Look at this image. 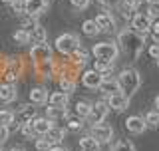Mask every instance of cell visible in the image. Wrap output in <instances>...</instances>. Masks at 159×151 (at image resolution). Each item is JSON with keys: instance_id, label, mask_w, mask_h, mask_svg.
Segmentation results:
<instances>
[{"instance_id": "6da1fadb", "label": "cell", "mask_w": 159, "mask_h": 151, "mask_svg": "<svg viewBox=\"0 0 159 151\" xmlns=\"http://www.w3.org/2000/svg\"><path fill=\"white\" fill-rule=\"evenodd\" d=\"M117 44L121 46V50L127 54L131 60H135L139 54L143 52V44H145V36L135 32L131 28H123L117 34Z\"/></svg>"}, {"instance_id": "7a4b0ae2", "label": "cell", "mask_w": 159, "mask_h": 151, "mask_svg": "<svg viewBox=\"0 0 159 151\" xmlns=\"http://www.w3.org/2000/svg\"><path fill=\"white\" fill-rule=\"evenodd\" d=\"M116 80H117V85H119V94H123L125 98H131L139 89V85H141V76H139V72L135 68L121 70Z\"/></svg>"}, {"instance_id": "3957f363", "label": "cell", "mask_w": 159, "mask_h": 151, "mask_svg": "<svg viewBox=\"0 0 159 151\" xmlns=\"http://www.w3.org/2000/svg\"><path fill=\"white\" fill-rule=\"evenodd\" d=\"M92 54L96 60H106V62H113L119 56V46L113 42H99L92 48Z\"/></svg>"}, {"instance_id": "277c9868", "label": "cell", "mask_w": 159, "mask_h": 151, "mask_svg": "<svg viewBox=\"0 0 159 151\" xmlns=\"http://www.w3.org/2000/svg\"><path fill=\"white\" fill-rule=\"evenodd\" d=\"M78 48H80V40L76 34H62V36L56 38V50L62 54H72Z\"/></svg>"}, {"instance_id": "5b68a950", "label": "cell", "mask_w": 159, "mask_h": 151, "mask_svg": "<svg viewBox=\"0 0 159 151\" xmlns=\"http://www.w3.org/2000/svg\"><path fill=\"white\" fill-rule=\"evenodd\" d=\"M92 137L96 139V141L102 145V143H109L111 141V137H113V129H111V125H107V123H96L92 127Z\"/></svg>"}, {"instance_id": "8992f818", "label": "cell", "mask_w": 159, "mask_h": 151, "mask_svg": "<svg viewBox=\"0 0 159 151\" xmlns=\"http://www.w3.org/2000/svg\"><path fill=\"white\" fill-rule=\"evenodd\" d=\"M107 113H109L107 103L106 102H98V103H92L89 113H88V119H89V123H92V125H96V123H102L103 119L107 117Z\"/></svg>"}, {"instance_id": "52a82bcc", "label": "cell", "mask_w": 159, "mask_h": 151, "mask_svg": "<svg viewBox=\"0 0 159 151\" xmlns=\"http://www.w3.org/2000/svg\"><path fill=\"white\" fill-rule=\"evenodd\" d=\"M22 2H24V14L30 18H36L48 10V0H22Z\"/></svg>"}, {"instance_id": "ba28073f", "label": "cell", "mask_w": 159, "mask_h": 151, "mask_svg": "<svg viewBox=\"0 0 159 151\" xmlns=\"http://www.w3.org/2000/svg\"><path fill=\"white\" fill-rule=\"evenodd\" d=\"M30 58L36 64H44L52 60V50H50L48 44H34L32 50H30Z\"/></svg>"}, {"instance_id": "9c48e42d", "label": "cell", "mask_w": 159, "mask_h": 151, "mask_svg": "<svg viewBox=\"0 0 159 151\" xmlns=\"http://www.w3.org/2000/svg\"><path fill=\"white\" fill-rule=\"evenodd\" d=\"M149 26H151V20H149L145 14H133L131 16V30H135V32H139V34H145L149 32Z\"/></svg>"}, {"instance_id": "30bf717a", "label": "cell", "mask_w": 159, "mask_h": 151, "mask_svg": "<svg viewBox=\"0 0 159 151\" xmlns=\"http://www.w3.org/2000/svg\"><path fill=\"white\" fill-rule=\"evenodd\" d=\"M107 108H111V109H116V112H123V109H127L129 108V98H125L123 94H111V95H107Z\"/></svg>"}, {"instance_id": "8fae6325", "label": "cell", "mask_w": 159, "mask_h": 151, "mask_svg": "<svg viewBox=\"0 0 159 151\" xmlns=\"http://www.w3.org/2000/svg\"><path fill=\"white\" fill-rule=\"evenodd\" d=\"M99 92H103L106 95H111V94H117L119 92V85H117V80L116 76H102V82H99Z\"/></svg>"}, {"instance_id": "7c38bea8", "label": "cell", "mask_w": 159, "mask_h": 151, "mask_svg": "<svg viewBox=\"0 0 159 151\" xmlns=\"http://www.w3.org/2000/svg\"><path fill=\"white\" fill-rule=\"evenodd\" d=\"M102 76L103 74L96 72V70H88V72L82 74V84L86 85L88 89H98L99 88V82H102Z\"/></svg>"}, {"instance_id": "4fadbf2b", "label": "cell", "mask_w": 159, "mask_h": 151, "mask_svg": "<svg viewBox=\"0 0 159 151\" xmlns=\"http://www.w3.org/2000/svg\"><path fill=\"white\" fill-rule=\"evenodd\" d=\"M125 129L129 133L139 135V133H143L147 129V125H145V121H143V117H139V115H131V117L125 119Z\"/></svg>"}, {"instance_id": "5bb4252c", "label": "cell", "mask_w": 159, "mask_h": 151, "mask_svg": "<svg viewBox=\"0 0 159 151\" xmlns=\"http://www.w3.org/2000/svg\"><path fill=\"white\" fill-rule=\"evenodd\" d=\"M42 137L46 139L50 145H60V143L64 141V137H66V131H64L62 127H54V125H52V127H50Z\"/></svg>"}, {"instance_id": "9a60e30c", "label": "cell", "mask_w": 159, "mask_h": 151, "mask_svg": "<svg viewBox=\"0 0 159 151\" xmlns=\"http://www.w3.org/2000/svg\"><path fill=\"white\" fill-rule=\"evenodd\" d=\"M30 125H32V129H34L36 135H44L54 123H52V119H48V117H32L30 119Z\"/></svg>"}, {"instance_id": "2e32d148", "label": "cell", "mask_w": 159, "mask_h": 151, "mask_svg": "<svg viewBox=\"0 0 159 151\" xmlns=\"http://www.w3.org/2000/svg\"><path fill=\"white\" fill-rule=\"evenodd\" d=\"M96 24L99 26V30H102V32H111V30L116 28V22H113L111 14H107V12H102V14H98V18H96Z\"/></svg>"}, {"instance_id": "e0dca14e", "label": "cell", "mask_w": 159, "mask_h": 151, "mask_svg": "<svg viewBox=\"0 0 159 151\" xmlns=\"http://www.w3.org/2000/svg\"><path fill=\"white\" fill-rule=\"evenodd\" d=\"M0 99L4 103H10L16 99V85L14 84H0Z\"/></svg>"}, {"instance_id": "ac0fdd59", "label": "cell", "mask_w": 159, "mask_h": 151, "mask_svg": "<svg viewBox=\"0 0 159 151\" xmlns=\"http://www.w3.org/2000/svg\"><path fill=\"white\" fill-rule=\"evenodd\" d=\"M46 38H48L46 28H44L42 24H34L32 32H30V40H34L36 44H44V42H46Z\"/></svg>"}, {"instance_id": "d6986e66", "label": "cell", "mask_w": 159, "mask_h": 151, "mask_svg": "<svg viewBox=\"0 0 159 151\" xmlns=\"http://www.w3.org/2000/svg\"><path fill=\"white\" fill-rule=\"evenodd\" d=\"M48 102L50 105H54V108H66L68 105V95L64 92H54L48 95Z\"/></svg>"}, {"instance_id": "ffe728a7", "label": "cell", "mask_w": 159, "mask_h": 151, "mask_svg": "<svg viewBox=\"0 0 159 151\" xmlns=\"http://www.w3.org/2000/svg\"><path fill=\"white\" fill-rule=\"evenodd\" d=\"M64 117H66V125H68L70 131H78V129L84 127V119L80 117V115H76V113H66Z\"/></svg>"}, {"instance_id": "44dd1931", "label": "cell", "mask_w": 159, "mask_h": 151, "mask_svg": "<svg viewBox=\"0 0 159 151\" xmlns=\"http://www.w3.org/2000/svg\"><path fill=\"white\" fill-rule=\"evenodd\" d=\"M32 117H36V108H32V105H24L22 112H20L18 115H14V119L20 123H28Z\"/></svg>"}, {"instance_id": "7402d4cb", "label": "cell", "mask_w": 159, "mask_h": 151, "mask_svg": "<svg viewBox=\"0 0 159 151\" xmlns=\"http://www.w3.org/2000/svg\"><path fill=\"white\" fill-rule=\"evenodd\" d=\"M0 125H6V127H20V123H16V119H14V113L10 112V109H2L0 112Z\"/></svg>"}, {"instance_id": "603a6c76", "label": "cell", "mask_w": 159, "mask_h": 151, "mask_svg": "<svg viewBox=\"0 0 159 151\" xmlns=\"http://www.w3.org/2000/svg\"><path fill=\"white\" fill-rule=\"evenodd\" d=\"M80 151H99V143L92 135H86L80 139Z\"/></svg>"}, {"instance_id": "cb8c5ba5", "label": "cell", "mask_w": 159, "mask_h": 151, "mask_svg": "<svg viewBox=\"0 0 159 151\" xmlns=\"http://www.w3.org/2000/svg\"><path fill=\"white\" fill-rule=\"evenodd\" d=\"M30 102L32 103H46L48 102V92L44 88H34L30 92Z\"/></svg>"}, {"instance_id": "d4e9b609", "label": "cell", "mask_w": 159, "mask_h": 151, "mask_svg": "<svg viewBox=\"0 0 159 151\" xmlns=\"http://www.w3.org/2000/svg\"><path fill=\"white\" fill-rule=\"evenodd\" d=\"M82 32L86 34V36H89V38H93V36H98L102 30H99V26L96 24V20H86V22L82 24Z\"/></svg>"}, {"instance_id": "484cf974", "label": "cell", "mask_w": 159, "mask_h": 151, "mask_svg": "<svg viewBox=\"0 0 159 151\" xmlns=\"http://www.w3.org/2000/svg\"><path fill=\"white\" fill-rule=\"evenodd\" d=\"M135 8H137V0H121V4H119V10H121V14L125 18L133 16Z\"/></svg>"}, {"instance_id": "4316f807", "label": "cell", "mask_w": 159, "mask_h": 151, "mask_svg": "<svg viewBox=\"0 0 159 151\" xmlns=\"http://www.w3.org/2000/svg\"><path fill=\"white\" fill-rule=\"evenodd\" d=\"M72 60H74V64H80V66H84V64H88L89 62V54L86 52L84 48H78V50H74L72 54Z\"/></svg>"}, {"instance_id": "83f0119b", "label": "cell", "mask_w": 159, "mask_h": 151, "mask_svg": "<svg viewBox=\"0 0 159 151\" xmlns=\"http://www.w3.org/2000/svg\"><path fill=\"white\" fill-rule=\"evenodd\" d=\"M12 38H14V42H16V44H20V46H26V44L32 42V40H30V32H28V30H16Z\"/></svg>"}, {"instance_id": "f1b7e54d", "label": "cell", "mask_w": 159, "mask_h": 151, "mask_svg": "<svg viewBox=\"0 0 159 151\" xmlns=\"http://www.w3.org/2000/svg\"><path fill=\"white\" fill-rule=\"evenodd\" d=\"M93 70L99 74H111L113 70V62H106V60H96V66H93Z\"/></svg>"}, {"instance_id": "f546056e", "label": "cell", "mask_w": 159, "mask_h": 151, "mask_svg": "<svg viewBox=\"0 0 159 151\" xmlns=\"http://www.w3.org/2000/svg\"><path fill=\"white\" fill-rule=\"evenodd\" d=\"M60 89H62L66 95H70L74 89H76V84H74L70 78H66V76H62V78H60Z\"/></svg>"}, {"instance_id": "4dcf8cb0", "label": "cell", "mask_w": 159, "mask_h": 151, "mask_svg": "<svg viewBox=\"0 0 159 151\" xmlns=\"http://www.w3.org/2000/svg\"><path fill=\"white\" fill-rule=\"evenodd\" d=\"M89 108H92V103H89V102H86V99H82V102H78L76 103V112H74V113H76V115H80V117H88V113H89Z\"/></svg>"}, {"instance_id": "1f68e13d", "label": "cell", "mask_w": 159, "mask_h": 151, "mask_svg": "<svg viewBox=\"0 0 159 151\" xmlns=\"http://www.w3.org/2000/svg\"><path fill=\"white\" fill-rule=\"evenodd\" d=\"M143 121H145V125H147V127L155 129L157 125H159V113L155 112V109H151V112H149V113L145 115V119H143Z\"/></svg>"}, {"instance_id": "d6a6232c", "label": "cell", "mask_w": 159, "mask_h": 151, "mask_svg": "<svg viewBox=\"0 0 159 151\" xmlns=\"http://www.w3.org/2000/svg\"><path fill=\"white\" fill-rule=\"evenodd\" d=\"M46 113H48V119H56V117H64L68 112H66V108H54V105H50V108H46Z\"/></svg>"}, {"instance_id": "836d02e7", "label": "cell", "mask_w": 159, "mask_h": 151, "mask_svg": "<svg viewBox=\"0 0 159 151\" xmlns=\"http://www.w3.org/2000/svg\"><path fill=\"white\" fill-rule=\"evenodd\" d=\"M113 151H135V145L131 141H127V139H121V141H117L113 145Z\"/></svg>"}, {"instance_id": "e575fe53", "label": "cell", "mask_w": 159, "mask_h": 151, "mask_svg": "<svg viewBox=\"0 0 159 151\" xmlns=\"http://www.w3.org/2000/svg\"><path fill=\"white\" fill-rule=\"evenodd\" d=\"M20 131H22L24 137H36V133H34V129H32V125H30V121H28V123H22Z\"/></svg>"}, {"instance_id": "d590c367", "label": "cell", "mask_w": 159, "mask_h": 151, "mask_svg": "<svg viewBox=\"0 0 159 151\" xmlns=\"http://www.w3.org/2000/svg\"><path fill=\"white\" fill-rule=\"evenodd\" d=\"M70 4H72V8H76V10H84V8H88L89 0H70Z\"/></svg>"}, {"instance_id": "8d00e7d4", "label": "cell", "mask_w": 159, "mask_h": 151, "mask_svg": "<svg viewBox=\"0 0 159 151\" xmlns=\"http://www.w3.org/2000/svg\"><path fill=\"white\" fill-rule=\"evenodd\" d=\"M8 137H10V129L6 127V125H0V145L6 143Z\"/></svg>"}, {"instance_id": "74e56055", "label": "cell", "mask_w": 159, "mask_h": 151, "mask_svg": "<svg viewBox=\"0 0 159 151\" xmlns=\"http://www.w3.org/2000/svg\"><path fill=\"white\" fill-rule=\"evenodd\" d=\"M52 145H50L46 139H36V151H48Z\"/></svg>"}, {"instance_id": "f35d334b", "label": "cell", "mask_w": 159, "mask_h": 151, "mask_svg": "<svg viewBox=\"0 0 159 151\" xmlns=\"http://www.w3.org/2000/svg\"><path fill=\"white\" fill-rule=\"evenodd\" d=\"M12 6H14V12L16 14H24V2L22 0H14Z\"/></svg>"}, {"instance_id": "ab89813d", "label": "cell", "mask_w": 159, "mask_h": 151, "mask_svg": "<svg viewBox=\"0 0 159 151\" xmlns=\"http://www.w3.org/2000/svg\"><path fill=\"white\" fill-rule=\"evenodd\" d=\"M149 56L153 60H159V46L157 44H151V48H149Z\"/></svg>"}, {"instance_id": "60d3db41", "label": "cell", "mask_w": 159, "mask_h": 151, "mask_svg": "<svg viewBox=\"0 0 159 151\" xmlns=\"http://www.w3.org/2000/svg\"><path fill=\"white\" fill-rule=\"evenodd\" d=\"M48 151H68L66 147H62V145H52V147H50Z\"/></svg>"}, {"instance_id": "b9f144b4", "label": "cell", "mask_w": 159, "mask_h": 151, "mask_svg": "<svg viewBox=\"0 0 159 151\" xmlns=\"http://www.w3.org/2000/svg\"><path fill=\"white\" fill-rule=\"evenodd\" d=\"M10 151H26V149H24V147H12Z\"/></svg>"}, {"instance_id": "7bdbcfd3", "label": "cell", "mask_w": 159, "mask_h": 151, "mask_svg": "<svg viewBox=\"0 0 159 151\" xmlns=\"http://www.w3.org/2000/svg\"><path fill=\"white\" fill-rule=\"evenodd\" d=\"M2 2H4V4H12L14 0H2Z\"/></svg>"}, {"instance_id": "ee69618b", "label": "cell", "mask_w": 159, "mask_h": 151, "mask_svg": "<svg viewBox=\"0 0 159 151\" xmlns=\"http://www.w3.org/2000/svg\"><path fill=\"white\" fill-rule=\"evenodd\" d=\"M0 151H2V145H0Z\"/></svg>"}]
</instances>
